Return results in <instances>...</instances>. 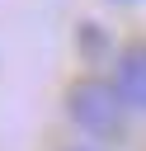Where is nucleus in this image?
<instances>
[{
	"label": "nucleus",
	"instance_id": "obj_1",
	"mask_svg": "<svg viewBox=\"0 0 146 151\" xmlns=\"http://www.w3.org/2000/svg\"><path fill=\"white\" fill-rule=\"evenodd\" d=\"M66 118H71L85 137H94V142H118L122 127H127V104H122V94L113 90V80H104V76H80V80H71V90H66Z\"/></svg>",
	"mask_w": 146,
	"mask_h": 151
},
{
	"label": "nucleus",
	"instance_id": "obj_2",
	"mask_svg": "<svg viewBox=\"0 0 146 151\" xmlns=\"http://www.w3.org/2000/svg\"><path fill=\"white\" fill-rule=\"evenodd\" d=\"M113 90L122 94L127 113H146V42H132L113 61Z\"/></svg>",
	"mask_w": 146,
	"mask_h": 151
},
{
	"label": "nucleus",
	"instance_id": "obj_3",
	"mask_svg": "<svg viewBox=\"0 0 146 151\" xmlns=\"http://www.w3.org/2000/svg\"><path fill=\"white\" fill-rule=\"evenodd\" d=\"M66 151H99V146H66Z\"/></svg>",
	"mask_w": 146,
	"mask_h": 151
}]
</instances>
